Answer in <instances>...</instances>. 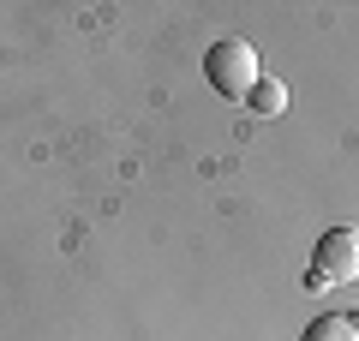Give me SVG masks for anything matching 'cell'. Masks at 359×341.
Instances as JSON below:
<instances>
[{
    "label": "cell",
    "mask_w": 359,
    "mask_h": 341,
    "mask_svg": "<svg viewBox=\"0 0 359 341\" xmlns=\"http://www.w3.org/2000/svg\"><path fill=\"white\" fill-rule=\"evenodd\" d=\"M204 78L222 90V96H252L257 90V48L245 36H216L210 42V54H204Z\"/></svg>",
    "instance_id": "1"
},
{
    "label": "cell",
    "mask_w": 359,
    "mask_h": 341,
    "mask_svg": "<svg viewBox=\"0 0 359 341\" xmlns=\"http://www.w3.org/2000/svg\"><path fill=\"white\" fill-rule=\"evenodd\" d=\"M245 102H252V114H282L287 108V84L282 78H257V90Z\"/></svg>",
    "instance_id": "4"
},
{
    "label": "cell",
    "mask_w": 359,
    "mask_h": 341,
    "mask_svg": "<svg viewBox=\"0 0 359 341\" xmlns=\"http://www.w3.org/2000/svg\"><path fill=\"white\" fill-rule=\"evenodd\" d=\"M299 341H359V317H341V312H335V317H318Z\"/></svg>",
    "instance_id": "3"
},
{
    "label": "cell",
    "mask_w": 359,
    "mask_h": 341,
    "mask_svg": "<svg viewBox=\"0 0 359 341\" xmlns=\"http://www.w3.org/2000/svg\"><path fill=\"white\" fill-rule=\"evenodd\" d=\"M359 281V227H330L311 258V288H347Z\"/></svg>",
    "instance_id": "2"
}]
</instances>
